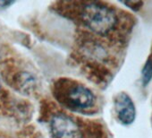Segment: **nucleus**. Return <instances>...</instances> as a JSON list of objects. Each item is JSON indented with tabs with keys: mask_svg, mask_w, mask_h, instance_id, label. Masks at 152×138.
I'll use <instances>...</instances> for the list:
<instances>
[{
	"mask_svg": "<svg viewBox=\"0 0 152 138\" xmlns=\"http://www.w3.org/2000/svg\"><path fill=\"white\" fill-rule=\"evenodd\" d=\"M0 90H1V82H0Z\"/></svg>",
	"mask_w": 152,
	"mask_h": 138,
	"instance_id": "0eeeda50",
	"label": "nucleus"
},
{
	"mask_svg": "<svg viewBox=\"0 0 152 138\" xmlns=\"http://www.w3.org/2000/svg\"><path fill=\"white\" fill-rule=\"evenodd\" d=\"M67 100L72 107L78 109H85L93 105L95 98L88 88L83 85H75L69 90Z\"/></svg>",
	"mask_w": 152,
	"mask_h": 138,
	"instance_id": "20e7f679",
	"label": "nucleus"
},
{
	"mask_svg": "<svg viewBox=\"0 0 152 138\" xmlns=\"http://www.w3.org/2000/svg\"><path fill=\"white\" fill-rule=\"evenodd\" d=\"M82 18L91 32L102 36L108 34L117 23V17L115 12L97 2L87 3L83 7Z\"/></svg>",
	"mask_w": 152,
	"mask_h": 138,
	"instance_id": "f257e3e1",
	"label": "nucleus"
},
{
	"mask_svg": "<svg viewBox=\"0 0 152 138\" xmlns=\"http://www.w3.org/2000/svg\"><path fill=\"white\" fill-rule=\"evenodd\" d=\"M14 2H9V1H0V7H9L10 5H12Z\"/></svg>",
	"mask_w": 152,
	"mask_h": 138,
	"instance_id": "423d86ee",
	"label": "nucleus"
},
{
	"mask_svg": "<svg viewBox=\"0 0 152 138\" xmlns=\"http://www.w3.org/2000/svg\"><path fill=\"white\" fill-rule=\"evenodd\" d=\"M115 112L119 121L124 125H131L136 117V109L132 98L124 92L119 93L115 101Z\"/></svg>",
	"mask_w": 152,
	"mask_h": 138,
	"instance_id": "7ed1b4c3",
	"label": "nucleus"
},
{
	"mask_svg": "<svg viewBox=\"0 0 152 138\" xmlns=\"http://www.w3.org/2000/svg\"><path fill=\"white\" fill-rule=\"evenodd\" d=\"M51 132L55 138H79L80 127L74 120L64 114L52 117Z\"/></svg>",
	"mask_w": 152,
	"mask_h": 138,
	"instance_id": "f03ea898",
	"label": "nucleus"
},
{
	"mask_svg": "<svg viewBox=\"0 0 152 138\" xmlns=\"http://www.w3.org/2000/svg\"><path fill=\"white\" fill-rule=\"evenodd\" d=\"M142 84L144 86L148 85L152 79V59H148L142 68L141 72Z\"/></svg>",
	"mask_w": 152,
	"mask_h": 138,
	"instance_id": "39448f33",
	"label": "nucleus"
}]
</instances>
